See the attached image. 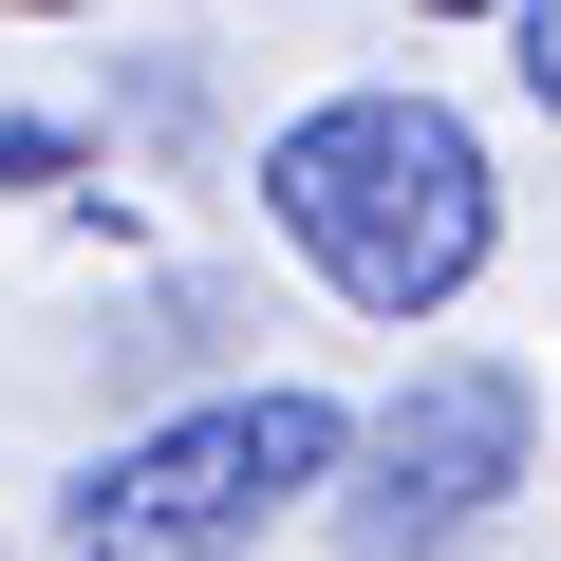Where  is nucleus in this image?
Returning <instances> with one entry per match:
<instances>
[{
	"mask_svg": "<svg viewBox=\"0 0 561 561\" xmlns=\"http://www.w3.org/2000/svg\"><path fill=\"white\" fill-rule=\"evenodd\" d=\"M524 375L505 356H431L375 431H356V468H337V542L356 561H449V542H486L505 524V486H524Z\"/></svg>",
	"mask_w": 561,
	"mask_h": 561,
	"instance_id": "7ed1b4c3",
	"label": "nucleus"
},
{
	"mask_svg": "<svg viewBox=\"0 0 561 561\" xmlns=\"http://www.w3.org/2000/svg\"><path fill=\"white\" fill-rule=\"evenodd\" d=\"M431 20H524V0H431Z\"/></svg>",
	"mask_w": 561,
	"mask_h": 561,
	"instance_id": "39448f33",
	"label": "nucleus"
},
{
	"mask_svg": "<svg viewBox=\"0 0 561 561\" xmlns=\"http://www.w3.org/2000/svg\"><path fill=\"white\" fill-rule=\"evenodd\" d=\"M20 20H76V0H20Z\"/></svg>",
	"mask_w": 561,
	"mask_h": 561,
	"instance_id": "423d86ee",
	"label": "nucleus"
},
{
	"mask_svg": "<svg viewBox=\"0 0 561 561\" xmlns=\"http://www.w3.org/2000/svg\"><path fill=\"white\" fill-rule=\"evenodd\" d=\"M337 468H356V431H337L319 393H206V412L131 431L113 468H76L57 542H76V561H243L280 505H319Z\"/></svg>",
	"mask_w": 561,
	"mask_h": 561,
	"instance_id": "f03ea898",
	"label": "nucleus"
},
{
	"mask_svg": "<svg viewBox=\"0 0 561 561\" xmlns=\"http://www.w3.org/2000/svg\"><path fill=\"white\" fill-rule=\"evenodd\" d=\"M262 225L300 243L356 319H449L486 280V243H505V187H486L468 113H431V94H319V113L262 131Z\"/></svg>",
	"mask_w": 561,
	"mask_h": 561,
	"instance_id": "f257e3e1",
	"label": "nucleus"
},
{
	"mask_svg": "<svg viewBox=\"0 0 561 561\" xmlns=\"http://www.w3.org/2000/svg\"><path fill=\"white\" fill-rule=\"evenodd\" d=\"M524 94L561 113V0H524Z\"/></svg>",
	"mask_w": 561,
	"mask_h": 561,
	"instance_id": "20e7f679",
	"label": "nucleus"
}]
</instances>
